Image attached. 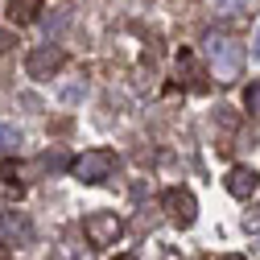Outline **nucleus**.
<instances>
[{
	"label": "nucleus",
	"instance_id": "f257e3e1",
	"mask_svg": "<svg viewBox=\"0 0 260 260\" xmlns=\"http://www.w3.org/2000/svg\"><path fill=\"white\" fill-rule=\"evenodd\" d=\"M112 170H116V153H112V149H83V153L71 161V174H75L83 186H100V182H108Z\"/></svg>",
	"mask_w": 260,
	"mask_h": 260
},
{
	"label": "nucleus",
	"instance_id": "f03ea898",
	"mask_svg": "<svg viewBox=\"0 0 260 260\" xmlns=\"http://www.w3.org/2000/svg\"><path fill=\"white\" fill-rule=\"evenodd\" d=\"M207 54H211V75L215 83H236L240 79V46L227 38H207Z\"/></svg>",
	"mask_w": 260,
	"mask_h": 260
},
{
	"label": "nucleus",
	"instance_id": "7ed1b4c3",
	"mask_svg": "<svg viewBox=\"0 0 260 260\" xmlns=\"http://www.w3.org/2000/svg\"><path fill=\"white\" fill-rule=\"evenodd\" d=\"M83 232H87V240H91L95 248H112V244H120V236H124V219H120L116 211H91V215L83 219Z\"/></svg>",
	"mask_w": 260,
	"mask_h": 260
},
{
	"label": "nucleus",
	"instance_id": "20e7f679",
	"mask_svg": "<svg viewBox=\"0 0 260 260\" xmlns=\"http://www.w3.org/2000/svg\"><path fill=\"white\" fill-rule=\"evenodd\" d=\"M161 207H166L174 227H194V219H199V203H194V194L182 190V186H170L161 194Z\"/></svg>",
	"mask_w": 260,
	"mask_h": 260
},
{
	"label": "nucleus",
	"instance_id": "39448f33",
	"mask_svg": "<svg viewBox=\"0 0 260 260\" xmlns=\"http://www.w3.org/2000/svg\"><path fill=\"white\" fill-rule=\"evenodd\" d=\"M62 62H67L62 46H38V50H29L25 71H29V79H50L54 71H62Z\"/></svg>",
	"mask_w": 260,
	"mask_h": 260
},
{
	"label": "nucleus",
	"instance_id": "423d86ee",
	"mask_svg": "<svg viewBox=\"0 0 260 260\" xmlns=\"http://www.w3.org/2000/svg\"><path fill=\"white\" fill-rule=\"evenodd\" d=\"M256 170L252 166H236L232 174H227V194H232V199H240V203H248L252 194H256Z\"/></svg>",
	"mask_w": 260,
	"mask_h": 260
},
{
	"label": "nucleus",
	"instance_id": "0eeeda50",
	"mask_svg": "<svg viewBox=\"0 0 260 260\" xmlns=\"http://www.w3.org/2000/svg\"><path fill=\"white\" fill-rule=\"evenodd\" d=\"M178 75L186 79V87H190V91H207V75L199 71V58H194L190 50H182V54H178Z\"/></svg>",
	"mask_w": 260,
	"mask_h": 260
},
{
	"label": "nucleus",
	"instance_id": "6e6552de",
	"mask_svg": "<svg viewBox=\"0 0 260 260\" xmlns=\"http://www.w3.org/2000/svg\"><path fill=\"white\" fill-rule=\"evenodd\" d=\"M42 13V0H9V17L13 25H34Z\"/></svg>",
	"mask_w": 260,
	"mask_h": 260
},
{
	"label": "nucleus",
	"instance_id": "1a4fd4ad",
	"mask_svg": "<svg viewBox=\"0 0 260 260\" xmlns=\"http://www.w3.org/2000/svg\"><path fill=\"white\" fill-rule=\"evenodd\" d=\"M17 145H21V133L17 128H9V124H0V153H17Z\"/></svg>",
	"mask_w": 260,
	"mask_h": 260
},
{
	"label": "nucleus",
	"instance_id": "9d476101",
	"mask_svg": "<svg viewBox=\"0 0 260 260\" xmlns=\"http://www.w3.org/2000/svg\"><path fill=\"white\" fill-rule=\"evenodd\" d=\"M244 108H248V112L260 120V83H252V87L244 91Z\"/></svg>",
	"mask_w": 260,
	"mask_h": 260
},
{
	"label": "nucleus",
	"instance_id": "9b49d317",
	"mask_svg": "<svg viewBox=\"0 0 260 260\" xmlns=\"http://www.w3.org/2000/svg\"><path fill=\"white\" fill-rule=\"evenodd\" d=\"M252 54L260 58V25H256V38H252Z\"/></svg>",
	"mask_w": 260,
	"mask_h": 260
},
{
	"label": "nucleus",
	"instance_id": "f8f14e48",
	"mask_svg": "<svg viewBox=\"0 0 260 260\" xmlns=\"http://www.w3.org/2000/svg\"><path fill=\"white\" fill-rule=\"evenodd\" d=\"M248 227H252V232H260V215H252V219H248Z\"/></svg>",
	"mask_w": 260,
	"mask_h": 260
},
{
	"label": "nucleus",
	"instance_id": "ddd939ff",
	"mask_svg": "<svg viewBox=\"0 0 260 260\" xmlns=\"http://www.w3.org/2000/svg\"><path fill=\"white\" fill-rule=\"evenodd\" d=\"M223 260H248V256H236V252H232V256H223Z\"/></svg>",
	"mask_w": 260,
	"mask_h": 260
},
{
	"label": "nucleus",
	"instance_id": "4468645a",
	"mask_svg": "<svg viewBox=\"0 0 260 260\" xmlns=\"http://www.w3.org/2000/svg\"><path fill=\"white\" fill-rule=\"evenodd\" d=\"M120 260H133V256H120Z\"/></svg>",
	"mask_w": 260,
	"mask_h": 260
}]
</instances>
